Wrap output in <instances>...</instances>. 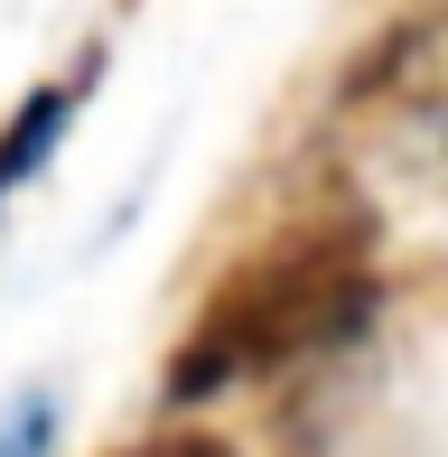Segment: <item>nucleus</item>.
I'll use <instances>...</instances> for the list:
<instances>
[{
  "label": "nucleus",
  "instance_id": "1",
  "mask_svg": "<svg viewBox=\"0 0 448 457\" xmlns=\"http://www.w3.org/2000/svg\"><path fill=\"white\" fill-rule=\"evenodd\" d=\"M364 308V262H355V234L328 224V234H290L253 262V271L224 280V299L206 308V327L187 337L178 355V392H215L234 373H271L309 345H328L345 318Z\"/></svg>",
  "mask_w": 448,
  "mask_h": 457
},
{
  "label": "nucleus",
  "instance_id": "2",
  "mask_svg": "<svg viewBox=\"0 0 448 457\" xmlns=\"http://www.w3.org/2000/svg\"><path fill=\"white\" fill-rule=\"evenodd\" d=\"M47 429H56L47 402H19L10 420H0V457H47Z\"/></svg>",
  "mask_w": 448,
  "mask_h": 457
},
{
  "label": "nucleus",
  "instance_id": "3",
  "mask_svg": "<svg viewBox=\"0 0 448 457\" xmlns=\"http://www.w3.org/2000/svg\"><path fill=\"white\" fill-rule=\"evenodd\" d=\"M131 457H224L215 439H150V448H131Z\"/></svg>",
  "mask_w": 448,
  "mask_h": 457
}]
</instances>
